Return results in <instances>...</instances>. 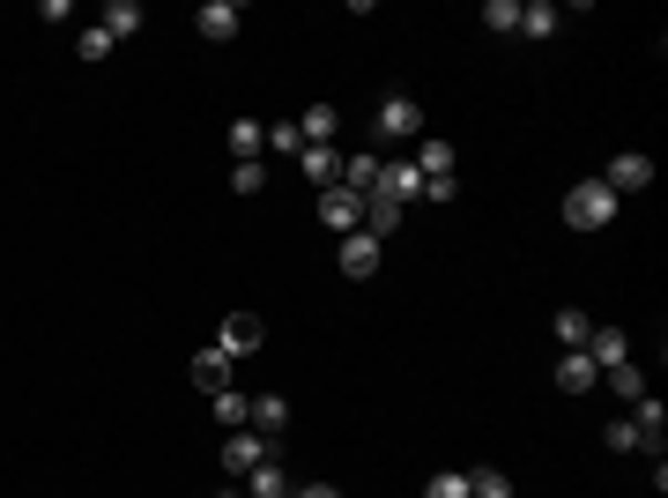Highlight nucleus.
<instances>
[{"mask_svg":"<svg viewBox=\"0 0 668 498\" xmlns=\"http://www.w3.org/2000/svg\"><path fill=\"white\" fill-rule=\"evenodd\" d=\"M617 209H624V201L609 194L602 179H579V186L565 194V224L572 231H602V224H617Z\"/></svg>","mask_w":668,"mask_h":498,"instance_id":"obj_1","label":"nucleus"},{"mask_svg":"<svg viewBox=\"0 0 668 498\" xmlns=\"http://www.w3.org/2000/svg\"><path fill=\"white\" fill-rule=\"evenodd\" d=\"M268 454H275V439H268V431H230V439H223V469H230V484H238L246 469H260Z\"/></svg>","mask_w":668,"mask_h":498,"instance_id":"obj_2","label":"nucleus"},{"mask_svg":"<svg viewBox=\"0 0 668 498\" xmlns=\"http://www.w3.org/2000/svg\"><path fill=\"white\" fill-rule=\"evenodd\" d=\"M335 261H342V275H349V283H364V275H379V261H387V246H379L371 231H349V238H342V253H335Z\"/></svg>","mask_w":668,"mask_h":498,"instance_id":"obj_3","label":"nucleus"},{"mask_svg":"<svg viewBox=\"0 0 668 498\" xmlns=\"http://www.w3.org/2000/svg\"><path fill=\"white\" fill-rule=\"evenodd\" d=\"M260 343H268L260 313H230V321H223V335H216V349H223V357H253Z\"/></svg>","mask_w":668,"mask_h":498,"instance_id":"obj_4","label":"nucleus"},{"mask_svg":"<svg viewBox=\"0 0 668 498\" xmlns=\"http://www.w3.org/2000/svg\"><path fill=\"white\" fill-rule=\"evenodd\" d=\"M602 186H609V194H646V186H654V156H639V150H624L617 164H609V179H602Z\"/></svg>","mask_w":668,"mask_h":498,"instance_id":"obj_5","label":"nucleus"},{"mask_svg":"<svg viewBox=\"0 0 668 498\" xmlns=\"http://www.w3.org/2000/svg\"><path fill=\"white\" fill-rule=\"evenodd\" d=\"M409 134H423L417 98H387V104H379V142H409Z\"/></svg>","mask_w":668,"mask_h":498,"instance_id":"obj_6","label":"nucleus"},{"mask_svg":"<svg viewBox=\"0 0 668 498\" xmlns=\"http://www.w3.org/2000/svg\"><path fill=\"white\" fill-rule=\"evenodd\" d=\"M320 224H327V231H342V238H349V231L364 224V201L349 194V186H327V194H320Z\"/></svg>","mask_w":668,"mask_h":498,"instance_id":"obj_7","label":"nucleus"},{"mask_svg":"<svg viewBox=\"0 0 668 498\" xmlns=\"http://www.w3.org/2000/svg\"><path fill=\"white\" fill-rule=\"evenodd\" d=\"M587 357H594V373H617V365H631V335L624 327H594Z\"/></svg>","mask_w":668,"mask_h":498,"instance_id":"obj_8","label":"nucleus"},{"mask_svg":"<svg viewBox=\"0 0 668 498\" xmlns=\"http://www.w3.org/2000/svg\"><path fill=\"white\" fill-rule=\"evenodd\" d=\"M379 201H394V209L423 201V172L417 164H379Z\"/></svg>","mask_w":668,"mask_h":498,"instance_id":"obj_9","label":"nucleus"},{"mask_svg":"<svg viewBox=\"0 0 668 498\" xmlns=\"http://www.w3.org/2000/svg\"><path fill=\"white\" fill-rule=\"evenodd\" d=\"M297 134H305V150H335V134H342V112H335V104H305Z\"/></svg>","mask_w":668,"mask_h":498,"instance_id":"obj_10","label":"nucleus"},{"mask_svg":"<svg viewBox=\"0 0 668 498\" xmlns=\"http://www.w3.org/2000/svg\"><path fill=\"white\" fill-rule=\"evenodd\" d=\"M238 491H246V498H290V469H282V461L268 454L260 469H246V476H238Z\"/></svg>","mask_w":668,"mask_h":498,"instance_id":"obj_11","label":"nucleus"},{"mask_svg":"<svg viewBox=\"0 0 668 498\" xmlns=\"http://www.w3.org/2000/svg\"><path fill=\"white\" fill-rule=\"evenodd\" d=\"M557 30H565V8H549V0H520V38H535V45H543V38H557Z\"/></svg>","mask_w":668,"mask_h":498,"instance_id":"obj_12","label":"nucleus"},{"mask_svg":"<svg viewBox=\"0 0 668 498\" xmlns=\"http://www.w3.org/2000/svg\"><path fill=\"white\" fill-rule=\"evenodd\" d=\"M194 23H201V38H208V45H230V38H238V0H208Z\"/></svg>","mask_w":668,"mask_h":498,"instance_id":"obj_13","label":"nucleus"},{"mask_svg":"<svg viewBox=\"0 0 668 498\" xmlns=\"http://www.w3.org/2000/svg\"><path fill=\"white\" fill-rule=\"evenodd\" d=\"M342 186H349L357 201H371V194H379V156H371V150L342 156Z\"/></svg>","mask_w":668,"mask_h":498,"instance_id":"obj_14","label":"nucleus"},{"mask_svg":"<svg viewBox=\"0 0 668 498\" xmlns=\"http://www.w3.org/2000/svg\"><path fill=\"white\" fill-rule=\"evenodd\" d=\"M260 150H268V126L260 120H230V164H260Z\"/></svg>","mask_w":668,"mask_h":498,"instance_id":"obj_15","label":"nucleus"},{"mask_svg":"<svg viewBox=\"0 0 668 498\" xmlns=\"http://www.w3.org/2000/svg\"><path fill=\"white\" fill-rule=\"evenodd\" d=\"M297 172L327 194V186H342V150H305V156H297Z\"/></svg>","mask_w":668,"mask_h":498,"instance_id":"obj_16","label":"nucleus"},{"mask_svg":"<svg viewBox=\"0 0 668 498\" xmlns=\"http://www.w3.org/2000/svg\"><path fill=\"white\" fill-rule=\"evenodd\" d=\"M594 379H602V373H594L587 349H565V357H557V387H565V395H587Z\"/></svg>","mask_w":668,"mask_h":498,"instance_id":"obj_17","label":"nucleus"},{"mask_svg":"<svg viewBox=\"0 0 668 498\" xmlns=\"http://www.w3.org/2000/svg\"><path fill=\"white\" fill-rule=\"evenodd\" d=\"M631 431H639L646 447H661V431H668V409H661L654 395H639V402H631Z\"/></svg>","mask_w":668,"mask_h":498,"instance_id":"obj_18","label":"nucleus"},{"mask_svg":"<svg viewBox=\"0 0 668 498\" xmlns=\"http://www.w3.org/2000/svg\"><path fill=\"white\" fill-rule=\"evenodd\" d=\"M142 23H148L142 0H112V8H104V30H112V45H120V38H134Z\"/></svg>","mask_w":668,"mask_h":498,"instance_id":"obj_19","label":"nucleus"},{"mask_svg":"<svg viewBox=\"0 0 668 498\" xmlns=\"http://www.w3.org/2000/svg\"><path fill=\"white\" fill-rule=\"evenodd\" d=\"M357 231H371V238L387 246V238L401 231V209H394V201H379V194H371V201H364V224H357Z\"/></svg>","mask_w":668,"mask_h":498,"instance_id":"obj_20","label":"nucleus"},{"mask_svg":"<svg viewBox=\"0 0 668 498\" xmlns=\"http://www.w3.org/2000/svg\"><path fill=\"white\" fill-rule=\"evenodd\" d=\"M194 379H201V387H208V395H223V387H230V357H223V349L208 343V349H201V357H194Z\"/></svg>","mask_w":668,"mask_h":498,"instance_id":"obj_21","label":"nucleus"},{"mask_svg":"<svg viewBox=\"0 0 668 498\" xmlns=\"http://www.w3.org/2000/svg\"><path fill=\"white\" fill-rule=\"evenodd\" d=\"M253 431H268V439H275V431H290V402H282V395H260V402H253Z\"/></svg>","mask_w":668,"mask_h":498,"instance_id":"obj_22","label":"nucleus"},{"mask_svg":"<svg viewBox=\"0 0 668 498\" xmlns=\"http://www.w3.org/2000/svg\"><path fill=\"white\" fill-rule=\"evenodd\" d=\"M549 335H557V343H565V349H587L594 321H587V313H579V305H565V313H557V321H549Z\"/></svg>","mask_w":668,"mask_h":498,"instance_id":"obj_23","label":"nucleus"},{"mask_svg":"<svg viewBox=\"0 0 668 498\" xmlns=\"http://www.w3.org/2000/svg\"><path fill=\"white\" fill-rule=\"evenodd\" d=\"M417 172L423 179H453V142H417Z\"/></svg>","mask_w":668,"mask_h":498,"instance_id":"obj_24","label":"nucleus"},{"mask_svg":"<svg viewBox=\"0 0 668 498\" xmlns=\"http://www.w3.org/2000/svg\"><path fill=\"white\" fill-rule=\"evenodd\" d=\"M602 387H609V395H624V402H639L646 395V373H639V365H617V373H602Z\"/></svg>","mask_w":668,"mask_h":498,"instance_id":"obj_25","label":"nucleus"},{"mask_svg":"<svg viewBox=\"0 0 668 498\" xmlns=\"http://www.w3.org/2000/svg\"><path fill=\"white\" fill-rule=\"evenodd\" d=\"M208 402H216V424H230V431H238V424L253 417V402L238 395V387H223V395H208Z\"/></svg>","mask_w":668,"mask_h":498,"instance_id":"obj_26","label":"nucleus"},{"mask_svg":"<svg viewBox=\"0 0 668 498\" xmlns=\"http://www.w3.org/2000/svg\"><path fill=\"white\" fill-rule=\"evenodd\" d=\"M423 498H469V469H439L423 484Z\"/></svg>","mask_w":668,"mask_h":498,"instance_id":"obj_27","label":"nucleus"},{"mask_svg":"<svg viewBox=\"0 0 668 498\" xmlns=\"http://www.w3.org/2000/svg\"><path fill=\"white\" fill-rule=\"evenodd\" d=\"M469 498H513V476H497V469H475V476H469Z\"/></svg>","mask_w":668,"mask_h":498,"instance_id":"obj_28","label":"nucleus"},{"mask_svg":"<svg viewBox=\"0 0 668 498\" xmlns=\"http://www.w3.org/2000/svg\"><path fill=\"white\" fill-rule=\"evenodd\" d=\"M602 447H609V454H639L646 439H639V431H631V417H617V424H609V431H602Z\"/></svg>","mask_w":668,"mask_h":498,"instance_id":"obj_29","label":"nucleus"},{"mask_svg":"<svg viewBox=\"0 0 668 498\" xmlns=\"http://www.w3.org/2000/svg\"><path fill=\"white\" fill-rule=\"evenodd\" d=\"M483 30H520V0H483Z\"/></svg>","mask_w":668,"mask_h":498,"instance_id":"obj_30","label":"nucleus"},{"mask_svg":"<svg viewBox=\"0 0 668 498\" xmlns=\"http://www.w3.org/2000/svg\"><path fill=\"white\" fill-rule=\"evenodd\" d=\"M268 150H275V156H305V134H297V120L268 126Z\"/></svg>","mask_w":668,"mask_h":498,"instance_id":"obj_31","label":"nucleus"},{"mask_svg":"<svg viewBox=\"0 0 668 498\" xmlns=\"http://www.w3.org/2000/svg\"><path fill=\"white\" fill-rule=\"evenodd\" d=\"M268 186V164H230V194H260Z\"/></svg>","mask_w":668,"mask_h":498,"instance_id":"obj_32","label":"nucleus"},{"mask_svg":"<svg viewBox=\"0 0 668 498\" xmlns=\"http://www.w3.org/2000/svg\"><path fill=\"white\" fill-rule=\"evenodd\" d=\"M74 52H82V60H104V52H112V30H104V23H90L82 38H74Z\"/></svg>","mask_w":668,"mask_h":498,"instance_id":"obj_33","label":"nucleus"},{"mask_svg":"<svg viewBox=\"0 0 668 498\" xmlns=\"http://www.w3.org/2000/svg\"><path fill=\"white\" fill-rule=\"evenodd\" d=\"M297 498H342V491H335V484H305Z\"/></svg>","mask_w":668,"mask_h":498,"instance_id":"obj_34","label":"nucleus"}]
</instances>
